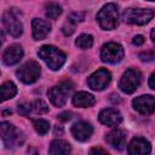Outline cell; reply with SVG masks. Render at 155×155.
Segmentation results:
<instances>
[{"label":"cell","mask_w":155,"mask_h":155,"mask_svg":"<svg viewBox=\"0 0 155 155\" xmlns=\"http://www.w3.org/2000/svg\"><path fill=\"white\" fill-rule=\"evenodd\" d=\"M40 73H41V68L39 63L35 61H28L23 65H21V68L17 69L16 75L22 82L33 84L39 79Z\"/></svg>","instance_id":"5b68a950"},{"label":"cell","mask_w":155,"mask_h":155,"mask_svg":"<svg viewBox=\"0 0 155 155\" xmlns=\"http://www.w3.org/2000/svg\"><path fill=\"white\" fill-rule=\"evenodd\" d=\"M154 17V11L151 8H127L124 13V18L130 24L143 25L150 22Z\"/></svg>","instance_id":"52a82bcc"},{"label":"cell","mask_w":155,"mask_h":155,"mask_svg":"<svg viewBox=\"0 0 155 155\" xmlns=\"http://www.w3.org/2000/svg\"><path fill=\"white\" fill-rule=\"evenodd\" d=\"M31 109V104L30 103H21L18 104V113L22 115H28L30 113Z\"/></svg>","instance_id":"83f0119b"},{"label":"cell","mask_w":155,"mask_h":155,"mask_svg":"<svg viewBox=\"0 0 155 155\" xmlns=\"http://www.w3.org/2000/svg\"><path fill=\"white\" fill-rule=\"evenodd\" d=\"M75 45H76L79 48H82V50L90 48V47L93 45V38H92V35H90V34H81V35L76 39Z\"/></svg>","instance_id":"44dd1931"},{"label":"cell","mask_w":155,"mask_h":155,"mask_svg":"<svg viewBox=\"0 0 155 155\" xmlns=\"http://www.w3.org/2000/svg\"><path fill=\"white\" fill-rule=\"evenodd\" d=\"M132 105L134 110L143 115H149L155 111V97L150 94H143L139 97H136L132 101Z\"/></svg>","instance_id":"8fae6325"},{"label":"cell","mask_w":155,"mask_h":155,"mask_svg":"<svg viewBox=\"0 0 155 155\" xmlns=\"http://www.w3.org/2000/svg\"><path fill=\"white\" fill-rule=\"evenodd\" d=\"M0 93H1V101H7L12 97L16 96L17 93V87L12 81H6L1 85L0 87Z\"/></svg>","instance_id":"ffe728a7"},{"label":"cell","mask_w":155,"mask_h":155,"mask_svg":"<svg viewBox=\"0 0 155 155\" xmlns=\"http://www.w3.org/2000/svg\"><path fill=\"white\" fill-rule=\"evenodd\" d=\"M132 42H133L136 46H139V45H142V44L144 42V36H142V35H136V36L133 38Z\"/></svg>","instance_id":"4dcf8cb0"},{"label":"cell","mask_w":155,"mask_h":155,"mask_svg":"<svg viewBox=\"0 0 155 155\" xmlns=\"http://www.w3.org/2000/svg\"><path fill=\"white\" fill-rule=\"evenodd\" d=\"M53 132H54V134H57V133H58V134H62V133H63V128H62L61 126L58 127V125H57V126L54 127V131H53Z\"/></svg>","instance_id":"d6a6232c"},{"label":"cell","mask_w":155,"mask_h":155,"mask_svg":"<svg viewBox=\"0 0 155 155\" xmlns=\"http://www.w3.org/2000/svg\"><path fill=\"white\" fill-rule=\"evenodd\" d=\"M127 151L128 155H149L151 151V145L145 138L136 137L128 144Z\"/></svg>","instance_id":"7c38bea8"},{"label":"cell","mask_w":155,"mask_h":155,"mask_svg":"<svg viewBox=\"0 0 155 155\" xmlns=\"http://www.w3.org/2000/svg\"><path fill=\"white\" fill-rule=\"evenodd\" d=\"M73 88V85L70 82H62L61 85L58 86H53L48 90L47 92V96L51 101V103L56 107H63L67 102V98H68V94L70 92V90Z\"/></svg>","instance_id":"ba28073f"},{"label":"cell","mask_w":155,"mask_h":155,"mask_svg":"<svg viewBox=\"0 0 155 155\" xmlns=\"http://www.w3.org/2000/svg\"><path fill=\"white\" fill-rule=\"evenodd\" d=\"M71 115L73 114L70 111H63V113H61L58 115V120H61V121H69L71 119Z\"/></svg>","instance_id":"f546056e"},{"label":"cell","mask_w":155,"mask_h":155,"mask_svg":"<svg viewBox=\"0 0 155 155\" xmlns=\"http://www.w3.org/2000/svg\"><path fill=\"white\" fill-rule=\"evenodd\" d=\"M149 86L153 88V90H155V71L150 75V78H149Z\"/></svg>","instance_id":"1f68e13d"},{"label":"cell","mask_w":155,"mask_h":155,"mask_svg":"<svg viewBox=\"0 0 155 155\" xmlns=\"http://www.w3.org/2000/svg\"><path fill=\"white\" fill-rule=\"evenodd\" d=\"M19 15L21 13L17 8H8L2 16V24L6 31L13 38H18L23 31V24Z\"/></svg>","instance_id":"3957f363"},{"label":"cell","mask_w":155,"mask_h":155,"mask_svg":"<svg viewBox=\"0 0 155 155\" xmlns=\"http://www.w3.org/2000/svg\"><path fill=\"white\" fill-rule=\"evenodd\" d=\"M0 130H1V138L4 144L7 148H13V147H21L24 142V136L23 133L16 128L13 125L8 124V122H1L0 125Z\"/></svg>","instance_id":"277c9868"},{"label":"cell","mask_w":155,"mask_h":155,"mask_svg":"<svg viewBox=\"0 0 155 155\" xmlns=\"http://www.w3.org/2000/svg\"><path fill=\"white\" fill-rule=\"evenodd\" d=\"M23 57V50L19 45L13 44L8 46L2 53V61L6 65H13L18 63Z\"/></svg>","instance_id":"5bb4252c"},{"label":"cell","mask_w":155,"mask_h":155,"mask_svg":"<svg viewBox=\"0 0 155 155\" xmlns=\"http://www.w3.org/2000/svg\"><path fill=\"white\" fill-rule=\"evenodd\" d=\"M101 58L107 63H119L124 58V48L117 42H108L101 50Z\"/></svg>","instance_id":"9c48e42d"},{"label":"cell","mask_w":155,"mask_h":155,"mask_svg":"<svg viewBox=\"0 0 155 155\" xmlns=\"http://www.w3.org/2000/svg\"><path fill=\"white\" fill-rule=\"evenodd\" d=\"M50 155H69L70 154V144L63 139H54L51 142Z\"/></svg>","instance_id":"d6986e66"},{"label":"cell","mask_w":155,"mask_h":155,"mask_svg":"<svg viewBox=\"0 0 155 155\" xmlns=\"http://www.w3.org/2000/svg\"><path fill=\"white\" fill-rule=\"evenodd\" d=\"M33 109L38 114H45V113L48 111V105L42 99H36L33 103Z\"/></svg>","instance_id":"cb8c5ba5"},{"label":"cell","mask_w":155,"mask_h":155,"mask_svg":"<svg viewBox=\"0 0 155 155\" xmlns=\"http://www.w3.org/2000/svg\"><path fill=\"white\" fill-rule=\"evenodd\" d=\"M97 21L102 29L113 30L119 24V10L117 5L109 2L104 5L97 13Z\"/></svg>","instance_id":"7a4b0ae2"},{"label":"cell","mask_w":155,"mask_h":155,"mask_svg":"<svg viewBox=\"0 0 155 155\" xmlns=\"http://www.w3.org/2000/svg\"><path fill=\"white\" fill-rule=\"evenodd\" d=\"M68 19H69L70 22H73L74 24H76V23L82 22V21L85 19V13H84V12H73V13L69 16Z\"/></svg>","instance_id":"484cf974"},{"label":"cell","mask_w":155,"mask_h":155,"mask_svg":"<svg viewBox=\"0 0 155 155\" xmlns=\"http://www.w3.org/2000/svg\"><path fill=\"white\" fill-rule=\"evenodd\" d=\"M88 155H109V153L101 147H93L90 149Z\"/></svg>","instance_id":"f1b7e54d"},{"label":"cell","mask_w":155,"mask_h":155,"mask_svg":"<svg viewBox=\"0 0 155 155\" xmlns=\"http://www.w3.org/2000/svg\"><path fill=\"white\" fill-rule=\"evenodd\" d=\"M98 119L103 125H107V126H117L122 121L121 114L116 109H113V108L103 109L99 113Z\"/></svg>","instance_id":"9a60e30c"},{"label":"cell","mask_w":155,"mask_h":155,"mask_svg":"<svg viewBox=\"0 0 155 155\" xmlns=\"http://www.w3.org/2000/svg\"><path fill=\"white\" fill-rule=\"evenodd\" d=\"M74 30H75V24H74L73 22H70L69 19H68V21L64 23V25L62 27V31H63V34L67 35V36L71 35V34L74 33Z\"/></svg>","instance_id":"d4e9b609"},{"label":"cell","mask_w":155,"mask_h":155,"mask_svg":"<svg viewBox=\"0 0 155 155\" xmlns=\"http://www.w3.org/2000/svg\"><path fill=\"white\" fill-rule=\"evenodd\" d=\"M39 57L47 64V67L52 70H58L62 68V65L65 62V53L61 51L59 48L51 46V45H45L41 46L38 51Z\"/></svg>","instance_id":"6da1fadb"},{"label":"cell","mask_w":155,"mask_h":155,"mask_svg":"<svg viewBox=\"0 0 155 155\" xmlns=\"http://www.w3.org/2000/svg\"><path fill=\"white\" fill-rule=\"evenodd\" d=\"M92 132H93V128L91 124L86 121H79L71 126V134L74 136L75 139L80 142H85L90 139V137L92 136Z\"/></svg>","instance_id":"4fadbf2b"},{"label":"cell","mask_w":155,"mask_h":155,"mask_svg":"<svg viewBox=\"0 0 155 155\" xmlns=\"http://www.w3.org/2000/svg\"><path fill=\"white\" fill-rule=\"evenodd\" d=\"M33 126H34L35 131L41 136L46 134L48 132V130H50V124L45 119H35V120H33Z\"/></svg>","instance_id":"7402d4cb"},{"label":"cell","mask_w":155,"mask_h":155,"mask_svg":"<svg viewBox=\"0 0 155 155\" xmlns=\"http://www.w3.org/2000/svg\"><path fill=\"white\" fill-rule=\"evenodd\" d=\"M139 58L143 62L155 61V51H145V52H142V53H139Z\"/></svg>","instance_id":"4316f807"},{"label":"cell","mask_w":155,"mask_h":155,"mask_svg":"<svg viewBox=\"0 0 155 155\" xmlns=\"http://www.w3.org/2000/svg\"><path fill=\"white\" fill-rule=\"evenodd\" d=\"M110 80H111L110 73L107 69L101 68V69H98L97 71H94L93 74H91L88 76L87 84H88V86L92 90H94V91H102V90H104L109 85Z\"/></svg>","instance_id":"30bf717a"},{"label":"cell","mask_w":155,"mask_h":155,"mask_svg":"<svg viewBox=\"0 0 155 155\" xmlns=\"http://www.w3.org/2000/svg\"><path fill=\"white\" fill-rule=\"evenodd\" d=\"M140 79H142L140 71L138 69L130 68L122 74L120 82H119V87L125 93H133L139 86Z\"/></svg>","instance_id":"8992f818"},{"label":"cell","mask_w":155,"mask_h":155,"mask_svg":"<svg viewBox=\"0 0 155 155\" xmlns=\"http://www.w3.org/2000/svg\"><path fill=\"white\" fill-rule=\"evenodd\" d=\"M94 102H96L94 97L91 93H87V92H84V91H80V92L75 93L74 97H73V104L75 107H79V108L91 107V105L94 104Z\"/></svg>","instance_id":"ac0fdd59"},{"label":"cell","mask_w":155,"mask_h":155,"mask_svg":"<svg viewBox=\"0 0 155 155\" xmlns=\"http://www.w3.org/2000/svg\"><path fill=\"white\" fill-rule=\"evenodd\" d=\"M105 140L113 148H115L117 150H122L126 145V133L122 130H119V128L113 130L111 132H109L107 134Z\"/></svg>","instance_id":"e0dca14e"},{"label":"cell","mask_w":155,"mask_h":155,"mask_svg":"<svg viewBox=\"0 0 155 155\" xmlns=\"http://www.w3.org/2000/svg\"><path fill=\"white\" fill-rule=\"evenodd\" d=\"M150 36H151V40L155 42V28L151 30V33H150Z\"/></svg>","instance_id":"836d02e7"},{"label":"cell","mask_w":155,"mask_h":155,"mask_svg":"<svg viewBox=\"0 0 155 155\" xmlns=\"http://www.w3.org/2000/svg\"><path fill=\"white\" fill-rule=\"evenodd\" d=\"M62 13V7L56 2H50L46 5V16L50 19H56Z\"/></svg>","instance_id":"603a6c76"},{"label":"cell","mask_w":155,"mask_h":155,"mask_svg":"<svg viewBox=\"0 0 155 155\" xmlns=\"http://www.w3.org/2000/svg\"><path fill=\"white\" fill-rule=\"evenodd\" d=\"M31 29H33V38L34 40H42L46 38V35L51 30V24L41 18H34L31 22Z\"/></svg>","instance_id":"2e32d148"}]
</instances>
